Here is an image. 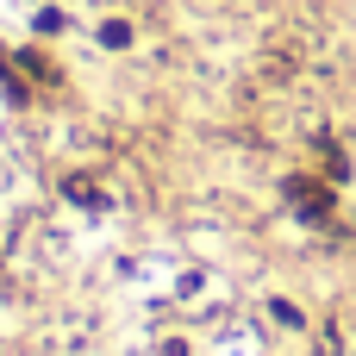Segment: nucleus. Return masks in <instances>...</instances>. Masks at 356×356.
<instances>
[{"label": "nucleus", "mask_w": 356, "mask_h": 356, "mask_svg": "<svg viewBox=\"0 0 356 356\" xmlns=\"http://www.w3.org/2000/svg\"><path fill=\"white\" fill-rule=\"evenodd\" d=\"M63 188H69V200H81V207H94V200H100V188H94L88 175H69Z\"/></svg>", "instance_id": "2"}, {"label": "nucleus", "mask_w": 356, "mask_h": 356, "mask_svg": "<svg viewBox=\"0 0 356 356\" xmlns=\"http://www.w3.org/2000/svg\"><path fill=\"white\" fill-rule=\"evenodd\" d=\"M288 200L300 219H332V188H319V181H288Z\"/></svg>", "instance_id": "1"}]
</instances>
